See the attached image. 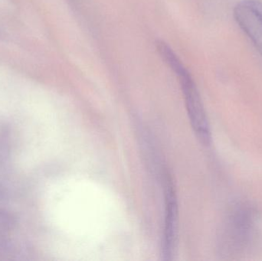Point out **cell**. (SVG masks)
I'll return each instance as SVG.
<instances>
[{
  "instance_id": "obj_1",
  "label": "cell",
  "mask_w": 262,
  "mask_h": 261,
  "mask_svg": "<svg viewBox=\"0 0 262 261\" xmlns=\"http://www.w3.org/2000/svg\"><path fill=\"white\" fill-rule=\"evenodd\" d=\"M257 214L247 203H238L229 209L220 236L221 255L239 260L251 255L258 243Z\"/></svg>"
},
{
  "instance_id": "obj_2",
  "label": "cell",
  "mask_w": 262,
  "mask_h": 261,
  "mask_svg": "<svg viewBox=\"0 0 262 261\" xmlns=\"http://www.w3.org/2000/svg\"><path fill=\"white\" fill-rule=\"evenodd\" d=\"M172 70L180 79L191 126L199 139L207 145L211 141L210 128L196 85L183 63H179Z\"/></svg>"
},
{
  "instance_id": "obj_3",
  "label": "cell",
  "mask_w": 262,
  "mask_h": 261,
  "mask_svg": "<svg viewBox=\"0 0 262 261\" xmlns=\"http://www.w3.org/2000/svg\"><path fill=\"white\" fill-rule=\"evenodd\" d=\"M165 222L163 254L166 260H171L176 248L178 228V205L177 193L169 173L164 176Z\"/></svg>"
},
{
  "instance_id": "obj_4",
  "label": "cell",
  "mask_w": 262,
  "mask_h": 261,
  "mask_svg": "<svg viewBox=\"0 0 262 261\" xmlns=\"http://www.w3.org/2000/svg\"><path fill=\"white\" fill-rule=\"evenodd\" d=\"M234 18L262 56V3L244 0L234 9Z\"/></svg>"
}]
</instances>
